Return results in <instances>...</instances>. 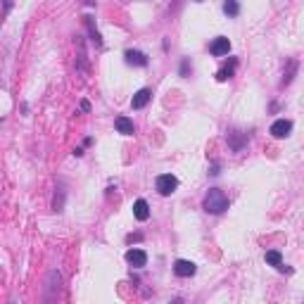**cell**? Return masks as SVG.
Wrapping results in <instances>:
<instances>
[{"mask_svg":"<svg viewBox=\"0 0 304 304\" xmlns=\"http://www.w3.org/2000/svg\"><path fill=\"white\" fill-rule=\"evenodd\" d=\"M202 209H205L207 214L219 217V214H223V212L228 209V195L223 193L221 188H209L207 195H205V200H202Z\"/></svg>","mask_w":304,"mask_h":304,"instance_id":"cell-1","label":"cell"},{"mask_svg":"<svg viewBox=\"0 0 304 304\" xmlns=\"http://www.w3.org/2000/svg\"><path fill=\"white\" fill-rule=\"evenodd\" d=\"M155 185H157V193L164 195V197H169L176 188H178V178L174 176V174H159L157 181H155Z\"/></svg>","mask_w":304,"mask_h":304,"instance_id":"cell-2","label":"cell"},{"mask_svg":"<svg viewBox=\"0 0 304 304\" xmlns=\"http://www.w3.org/2000/svg\"><path fill=\"white\" fill-rule=\"evenodd\" d=\"M209 52L214 55V57H223V55H228L231 52V41L226 36H217L212 43H209Z\"/></svg>","mask_w":304,"mask_h":304,"instance_id":"cell-3","label":"cell"},{"mask_svg":"<svg viewBox=\"0 0 304 304\" xmlns=\"http://www.w3.org/2000/svg\"><path fill=\"white\" fill-rule=\"evenodd\" d=\"M126 261H129L133 268H143L147 264L145 250H140V247H131V250H126Z\"/></svg>","mask_w":304,"mask_h":304,"instance_id":"cell-4","label":"cell"},{"mask_svg":"<svg viewBox=\"0 0 304 304\" xmlns=\"http://www.w3.org/2000/svg\"><path fill=\"white\" fill-rule=\"evenodd\" d=\"M290 131H292V122H288V119H276L271 124V129H268V133L273 138H288Z\"/></svg>","mask_w":304,"mask_h":304,"instance_id":"cell-5","label":"cell"},{"mask_svg":"<svg viewBox=\"0 0 304 304\" xmlns=\"http://www.w3.org/2000/svg\"><path fill=\"white\" fill-rule=\"evenodd\" d=\"M195 271H197V266H195L193 261H188V259H178L174 264V273L178 278H190V276H195Z\"/></svg>","mask_w":304,"mask_h":304,"instance_id":"cell-6","label":"cell"},{"mask_svg":"<svg viewBox=\"0 0 304 304\" xmlns=\"http://www.w3.org/2000/svg\"><path fill=\"white\" fill-rule=\"evenodd\" d=\"M264 259H266V264H271V266H276V268H278V271H285V273H292V268L283 264V255H280L278 250H266V255H264Z\"/></svg>","mask_w":304,"mask_h":304,"instance_id":"cell-7","label":"cell"},{"mask_svg":"<svg viewBox=\"0 0 304 304\" xmlns=\"http://www.w3.org/2000/svg\"><path fill=\"white\" fill-rule=\"evenodd\" d=\"M124 60L126 64H133V67H147V55L145 52H140V50H126L124 52Z\"/></svg>","mask_w":304,"mask_h":304,"instance_id":"cell-8","label":"cell"},{"mask_svg":"<svg viewBox=\"0 0 304 304\" xmlns=\"http://www.w3.org/2000/svg\"><path fill=\"white\" fill-rule=\"evenodd\" d=\"M150 100H152V90H150V88H140L133 95V100H131V107H133V110H143V107H147Z\"/></svg>","mask_w":304,"mask_h":304,"instance_id":"cell-9","label":"cell"},{"mask_svg":"<svg viewBox=\"0 0 304 304\" xmlns=\"http://www.w3.org/2000/svg\"><path fill=\"white\" fill-rule=\"evenodd\" d=\"M235 67H238V57H231V60L226 62V64L221 67L219 72H217V81H228V79H233V74H235Z\"/></svg>","mask_w":304,"mask_h":304,"instance_id":"cell-10","label":"cell"},{"mask_svg":"<svg viewBox=\"0 0 304 304\" xmlns=\"http://www.w3.org/2000/svg\"><path fill=\"white\" fill-rule=\"evenodd\" d=\"M114 126H117V131H119L122 135H133L135 133V126L129 117H117V119H114Z\"/></svg>","mask_w":304,"mask_h":304,"instance_id":"cell-11","label":"cell"},{"mask_svg":"<svg viewBox=\"0 0 304 304\" xmlns=\"http://www.w3.org/2000/svg\"><path fill=\"white\" fill-rule=\"evenodd\" d=\"M133 217L138 221H147V219H150V205H147L143 197L133 202Z\"/></svg>","mask_w":304,"mask_h":304,"instance_id":"cell-12","label":"cell"},{"mask_svg":"<svg viewBox=\"0 0 304 304\" xmlns=\"http://www.w3.org/2000/svg\"><path fill=\"white\" fill-rule=\"evenodd\" d=\"M226 138H228V145H231L233 152H240V150L247 145V135H245V133H238V131L228 133Z\"/></svg>","mask_w":304,"mask_h":304,"instance_id":"cell-13","label":"cell"},{"mask_svg":"<svg viewBox=\"0 0 304 304\" xmlns=\"http://www.w3.org/2000/svg\"><path fill=\"white\" fill-rule=\"evenodd\" d=\"M223 12L228 14V17H238V14H240V2L226 0V2H223Z\"/></svg>","mask_w":304,"mask_h":304,"instance_id":"cell-14","label":"cell"},{"mask_svg":"<svg viewBox=\"0 0 304 304\" xmlns=\"http://www.w3.org/2000/svg\"><path fill=\"white\" fill-rule=\"evenodd\" d=\"M84 19H86V26H88V31H90V38H93V43H95L97 48H100V45H102V38H100V34H97V29L93 26V19H90V17H84Z\"/></svg>","mask_w":304,"mask_h":304,"instance_id":"cell-15","label":"cell"},{"mask_svg":"<svg viewBox=\"0 0 304 304\" xmlns=\"http://www.w3.org/2000/svg\"><path fill=\"white\" fill-rule=\"evenodd\" d=\"M190 72H193V64H190V60H188V57H183V60H181V69H178V74H181L183 79H188V76H190Z\"/></svg>","mask_w":304,"mask_h":304,"instance_id":"cell-16","label":"cell"},{"mask_svg":"<svg viewBox=\"0 0 304 304\" xmlns=\"http://www.w3.org/2000/svg\"><path fill=\"white\" fill-rule=\"evenodd\" d=\"M221 164H219V162H217V164H212V169H209V174H212V176H219V174H221Z\"/></svg>","mask_w":304,"mask_h":304,"instance_id":"cell-17","label":"cell"},{"mask_svg":"<svg viewBox=\"0 0 304 304\" xmlns=\"http://www.w3.org/2000/svg\"><path fill=\"white\" fill-rule=\"evenodd\" d=\"M126 240H129V243H133V240H143V235H140V233H135V235H129Z\"/></svg>","mask_w":304,"mask_h":304,"instance_id":"cell-18","label":"cell"},{"mask_svg":"<svg viewBox=\"0 0 304 304\" xmlns=\"http://www.w3.org/2000/svg\"><path fill=\"white\" fill-rule=\"evenodd\" d=\"M169 304H183V300H181V297H174V300H171Z\"/></svg>","mask_w":304,"mask_h":304,"instance_id":"cell-19","label":"cell"}]
</instances>
